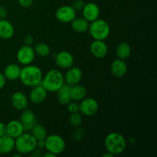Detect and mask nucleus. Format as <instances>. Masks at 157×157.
<instances>
[{
    "label": "nucleus",
    "mask_w": 157,
    "mask_h": 157,
    "mask_svg": "<svg viewBox=\"0 0 157 157\" xmlns=\"http://www.w3.org/2000/svg\"><path fill=\"white\" fill-rule=\"evenodd\" d=\"M43 74L41 68L38 66L28 64L21 69L19 79L24 85L33 87L41 84Z\"/></svg>",
    "instance_id": "nucleus-1"
},
{
    "label": "nucleus",
    "mask_w": 157,
    "mask_h": 157,
    "mask_svg": "<svg viewBox=\"0 0 157 157\" xmlns=\"http://www.w3.org/2000/svg\"><path fill=\"white\" fill-rule=\"evenodd\" d=\"M104 146L107 152L113 156L121 154L127 148V140L118 132H111L107 135L104 140Z\"/></svg>",
    "instance_id": "nucleus-2"
},
{
    "label": "nucleus",
    "mask_w": 157,
    "mask_h": 157,
    "mask_svg": "<svg viewBox=\"0 0 157 157\" xmlns=\"http://www.w3.org/2000/svg\"><path fill=\"white\" fill-rule=\"evenodd\" d=\"M64 84V75L58 69L48 71L43 77L41 83L48 92H56Z\"/></svg>",
    "instance_id": "nucleus-3"
},
{
    "label": "nucleus",
    "mask_w": 157,
    "mask_h": 157,
    "mask_svg": "<svg viewBox=\"0 0 157 157\" xmlns=\"http://www.w3.org/2000/svg\"><path fill=\"white\" fill-rule=\"evenodd\" d=\"M88 31L94 40L104 41L110 35V28L107 21L98 18L90 22Z\"/></svg>",
    "instance_id": "nucleus-4"
},
{
    "label": "nucleus",
    "mask_w": 157,
    "mask_h": 157,
    "mask_svg": "<svg viewBox=\"0 0 157 157\" xmlns=\"http://www.w3.org/2000/svg\"><path fill=\"white\" fill-rule=\"evenodd\" d=\"M37 140L32 133H23L15 139V149L18 153H31L37 147Z\"/></svg>",
    "instance_id": "nucleus-5"
},
{
    "label": "nucleus",
    "mask_w": 157,
    "mask_h": 157,
    "mask_svg": "<svg viewBox=\"0 0 157 157\" xmlns=\"http://www.w3.org/2000/svg\"><path fill=\"white\" fill-rule=\"evenodd\" d=\"M45 148L47 151L59 155L64 151L66 147L65 140L62 136L58 134H52L45 138Z\"/></svg>",
    "instance_id": "nucleus-6"
},
{
    "label": "nucleus",
    "mask_w": 157,
    "mask_h": 157,
    "mask_svg": "<svg viewBox=\"0 0 157 157\" xmlns=\"http://www.w3.org/2000/svg\"><path fill=\"white\" fill-rule=\"evenodd\" d=\"M80 110L81 114L84 116L92 117L96 114L99 109V104L98 101L92 98H85L81 101L79 104Z\"/></svg>",
    "instance_id": "nucleus-7"
},
{
    "label": "nucleus",
    "mask_w": 157,
    "mask_h": 157,
    "mask_svg": "<svg viewBox=\"0 0 157 157\" xmlns=\"http://www.w3.org/2000/svg\"><path fill=\"white\" fill-rule=\"evenodd\" d=\"M35 53L33 47L29 45L21 46L18 50L16 54V58L18 62L22 65H28L33 62L35 59Z\"/></svg>",
    "instance_id": "nucleus-8"
},
{
    "label": "nucleus",
    "mask_w": 157,
    "mask_h": 157,
    "mask_svg": "<svg viewBox=\"0 0 157 157\" xmlns=\"http://www.w3.org/2000/svg\"><path fill=\"white\" fill-rule=\"evenodd\" d=\"M77 12L71 6H63L55 12L56 18L62 23H69L76 17Z\"/></svg>",
    "instance_id": "nucleus-9"
},
{
    "label": "nucleus",
    "mask_w": 157,
    "mask_h": 157,
    "mask_svg": "<svg viewBox=\"0 0 157 157\" xmlns=\"http://www.w3.org/2000/svg\"><path fill=\"white\" fill-rule=\"evenodd\" d=\"M55 58L57 66L61 69L69 68L73 66L75 61L72 54L67 51H61L56 53Z\"/></svg>",
    "instance_id": "nucleus-10"
},
{
    "label": "nucleus",
    "mask_w": 157,
    "mask_h": 157,
    "mask_svg": "<svg viewBox=\"0 0 157 157\" xmlns=\"http://www.w3.org/2000/svg\"><path fill=\"white\" fill-rule=\"evenodd\" d=\"M82 77V71L79 67L71 66V67L67 68L65 75H64V83L70 86L75 85V84H78L81 82Z\"/></svg>",
    "instance_id": "nucleus-11"
},
{
    "label": "nucleus",
    "mask_w": 157,
    "mask_h": 157,
    "mask_svg": "<svg viewBox=\"0 0 157 157\" xmlns=\"http://www.w3.org/2000/svg\"><path fill=\"white\" fill-rule=\"evenodd\" d=\"M81 11H82L83 18H85L89 22L98 19L100 16V8L94 2H88L84 4Z\"/></svg>",
    "instance_id": "nucleus-12"
},
{
    "label": "nucleus",
    "mask_w": 157,
    "mask_h": 157,
    "mask_svg": "<svg viewBox=\"0 0 157 157\" xmlns=\"http://www.w3.org/2000/svg\"><path fill=\"white\" fill-rule=\"evenodd\" d=\"M19 121L22 124L25 131H29L37 124L36 116L32 110L26 108L22 110Z\"/></svg>",
    "instance_id": "nucleus-13"
},
{
    "label": "nucleus",
    "mask_w": 157,
    "mask_h": 157,
    "mask_svg": "<svg viewBox=\"0 0 157 157\" xmlns=\"http://www.w3.org/2000/svg\"><path fill=\"white\" fill-rule=\"evenodd\" d=\"M90 51L94 57L96 58H104L108 53V46L101 40H94L90 44Z\"/></svg>",
    "instance_id": "nucleus-14"
},
{
    "label": "nucleus",
    "mask_w": 157,
    "mask_h": 157,
    "mask_svg": "<svg viewBox=\"0 0 157 157\" xmlns=\"http://www.w3.org/2000/svg\"><path fill=\"white\" fill-rule=\"evenodd\" d=\"M11 103L15 110H24L29 106V98L25 94L21 91H16L11 97Z\"/></svg>",
    "instance_id": "nucleus-15"
},
{
    "label": "nucleus",
    "mask_w": 157,
    "mask_h": 157,
    "mask_svg": "<svg viewBox=\"0 0 157 157\" xmlns=\"http://www.w3.org/2000/svg\"><path fill=\"white\" fill-rule=\"evenodd\" d=\"M48 91L41 84L32 87L29 94V101L35 104H40L47 98Z\"/></svg>",
    "instance_id": "nucleus-16"
},
{
    "label": "nucleus",
    "mask_w": 157,
    "mask_h": 157,
    "mask_svg": "<svg viewBox=\"0 0 157 157\" xmlns=\"http://www.w3.org/2000/svg\"><path fill=\"white\" fill-rule=\"evenodd\" d=\"M110 71L112 75L116 78H123L125 76L127 72V63L124 60L120 58L115 59L110 64Z\"/></svg>",
    "instance_id": "nucleus-17"
},
{
    "label": "nucleus",
    "mask_w": 157,
    "mask_h": 157,
    "mask_svg": "<svg viewBox=\"0 0 157 157\" xmlns=\"http://www.w3.org/2000/svg\"><path fill=\"white\" fill-rule=\"evenodd\" d=\"M24 131L25 130L23 128L22 124L19 121L12 120L6 124V134L14 139L22 134Z\"/></svg>",
    "instance_id": "nucleus-18"
},
{
    "label": "nucleus",
    "mask_w": 157,
    "mask_h": 157,
    "mask_svg": "<svg viewBox=\"0 0 157 157\" xmlns=\"http://www.w3.org/2000/svg\"><path fill=\"white\" fill-rule=\"evenodd\" d=\"M71 86L64 83L58 90H57V97L59 104L62 105H67L71 101Z\"/></svg>",
    "instance_id": "nucleus-19"
},
{
    "label": "nucleus",
    "mask_w": 157,
    "mask_h": 157,
    "mask_svg": "<svg viewBox=\"0 0 157 157\" xmlns=\"http://www.w3.org/2000/svg\"><path fill=\"white\" fill-rule=\"evenodd\" d=\"M15 29L13 25L6 18L0 19V38L4 40L10 39L14 35Z\"/></svg>",
    "instance_id": "nucleus-20"
},
{
    "label": "nucleus",
    "mask_w": 157,
    "mask_h": 157,
    "mask_svg": "<svg viewBox=\"0 0 157 157\" xmlns=\"http://www.w3.org/2000/svg\"><path fill=\"white\" fill-rule=\"evenodd\" d=\"M15 149V139L7 134L0 136V154L10 153Z\"/></svg>",
    "instance_id": "nucleus-21"
},
{
    "label": "nucleus",
    "mask_w": 157,
    "mask_h": 157,
    "mask_svg": "<svg viewBox=\"0 0 157 157\" xmlns=\"http://www.w3.org/2000/svg\"><path fill=\"white\" fill-rule=\"evenodd\" d=\"M21 67L16 64H9L5 68L3 75L6 77V80L9 81H15L19 79L21 73Z\"/></svg>",
    "instance_id": "nucleus-22"
},
{
    "label": "nucleus",
    "mask_w": 157,
    "mask_h": 157,
    "mask_svg": "<svg viewBox=\"0 0 157 157\" xmlns=\"http://www.w3.org/2000/svg\"><path fill=\"white\" fill-rule=\"evenodd\" d=\"M71 29L78 33H83L88 31L90 22L83 17H75L71 21Z\"/></svg>",
    "instance_id": "nucleus-23"
},
{
    "label": "nucleus",
    "mask_w": 157,
    "mask_h": 157,
    "mask_svg": "<svg viewBox=\"0 0 157 157\" xmlns=\"http://www.w3.org/2000/svg\"><path fill=\"white\" fill-rule=\"evenodd\" d=\"M87 89L83 85L78 84L71 87V101H81L87 96Z\"/></svg>",
    "instance_id": "nucleus-24"
},
{
    "label": "nucleus",
    "mask_w": 157,
    "mask_h": 157,
    "mask_svg": "<svg viewBox=\"0 0 157 157\" xmlns=\"http://www.w3.org/2000/svg\"><path fill=\"white\" fill-rule=\"evenodd\" d=\"M131 46L127 42H121L116 48V55L118 58L126 60L131 55Z\"/></svg>",
    "instance_id": "nucleus-25"
},
{
    "label": "nucleus",
    "mask_w": 157,
    "mask_h": 157,
    "mask_svg": "<svg viewBox=\"0 0 157 157\" xmlns=\"http://www.w3.org/2000/svg\"><path fill=\"white\" fill-rule=\"evenodd\" d=\"M31 133L32 136L36 139V140H45L47 137L48 133L45 127L41 124H35L31 130Z\"/></svg>",
    "instance_id": "nucleus-26"
},
{
    "label": "nucleus",
    "mask_w": 157,
    "mask_h": 157,
    "mask_svg": "<svg viewBox=\"0 0 157 157\" xmlns=\"http://www.w3.org/2000/svg\"><path fill=\"white\" fill-rule=\"evenodd\" d=\"M35 55L40 57H46L50 55L51 49L50 47L45 43H37L33 48Z\"/></svg>",
    "instance_id": "nucleus-27"
},
{
    "label": "nucleus",
    "mask_w": 157,
    "mask_h": 157,
    "mask_svg": "<svg viewBox=\"0 0 157 157\" xmlns=\"http://www.w3.org/2000/svg\"><path fill=\"white\" fill-rule=\"evenodd\" d=\"M69 123L73 127H78L82 123V116L79 112H76V113H71L70 116L68 118Z\"/></svg>",
    "instance_id": "nucleus-28"
},
{
    "label": "nucleus",
    "mask_w": 157,
    "mask_h": 157,
    "mask_svg": "<svg viewBox=\"0 0 157 157\" xmlns=\"http://www.w3.org/2000/svg\"><path fill=\"white\" fill-rule=\"evenodd\" d=\"M84 135V130L82 127H76L75 131L73 132V134H72V137L75 140V141H81L83 139V136Z\"/></svg>",
    "instance_id": "nucleus-29"
},
{
    "label": "nucleus",
    "mask_w": 157,
    "mask_h": 157,
    "mask_svg": "<svg viewBox=\"0 0 157 157\" xmlns=\"http://www.w3.org/2000/svg\"><path fill=\"white\" fill-rule=\"evenodd\" d=\"M80 106L78 103L76 102H71V101L68 104H67V110L70 113H76V112H79Z\"/></svg>",
    "instance_id": "nucleus-30"
},
{
    "label": "nucleus",
    "mask_w": 157,
    "mask_h": 157,
    "mask_svg": "<svg viewBox=\"0 0 157 157\" xmlns=\"http://www.w3.org/2000/svg\"><path fill=\"white\" fill-rule=\"evenodd\" d=\"M84 4H85V3H84V0H75L73 2L72 7L74 8V9H75L76 12H78V11L82 10Z\"/></svg>",
    "instance_id": "nucleus-31"
},
{
    "label": "nucleus",
    "mask_w": 157,
    "mask_h": 157,
    "mask_svg": "<svg viewBox=\"0 0 157 157\" xmlns=\"http://www.w3.org/2000/svg\"><path fill=\"white\" fill-rule=\"evenodd\" d=\"M18 4L23 8L30 7L33 3V0H18Z\"/></svg>",
    "instance_id": "nucleus-32"
},
{
    "label": "nucleus",
    "mask_w": 157,
    "mask_h": 157,
    "mask_svg": "<svg viewBox=\"0 0 157 157\" xmlns=\"http://www.w3.org/2000/svg\"><path fill=\"white\" fill-rule=\"evenodd\" d=\"M24 42L26 45L32 46L34 43V37L31 35H27L24 38Z\"/></svg>",
    "instance_id": "nucleus-33"
},
{
    "label": "nucleus",
    "mask_w": 157,
    "mask_h": 157,
    "mask_svg": "<svg viewBox=\"0 0 157 157\" xmlns=\"http://www.w3.org/2000/svg\"><path fill=\"white\" fill-rule=\"evenodd\" d=\"M8 15L7 9L4 6H0V19L6 18Z\"/></svg>",
    "instance_id": "nucleus-34"
},
{
    "label": "nucleus",
    "mask_w": 157,
    "mask_h": 157,
    "mask_svg": "<svg viewBox=\"0 0 157 157\" xmlns=\"http://www.w3.org/2000/svg\"><path fill=\"white\" fill-rule=\"evenodd\" d=\"M6 84V78L4 76L3 73L0 72V89L3 88Z\"/></svg>",
    "instance_id": "nucleus-35"
},
{
    "label": "nucleus",
    "mask_w": 157,
    "mask_h": 157,
    "mask_svg": "<svg viewBox=\"0 0 157 157\" xmlns=\"http://www.w3.org/2000/svg\"><path fill=\"white\" fill-rule=\"evenodd\" d=\"M37 148L42 150V149L45 148V140H37Z\"/></svg>",
    "instance_id": "nucleus-36"
},
{
    "label": "nucleus",
    "mask_w": 157,
    "mask_h": 157,
    "mask_svg": "<svg viewBox=\"0 0 157 157\" xmlns=\"http://www.w3.org/2000/svg\"><path fill=\"white\" fill-rule=\"evenodd\" d=\"M6 134V124L0 122V136Z\"/></svg>",
    "instance_id": "nucleus-37"
},
{
    "label": "nucleus",
    "mask_w": 157,
    "mask_h": 157,
    "mask_svg": "<svg viewBox=\"0 0 157 157\" xmlns=\"http://www.w3.org/2000/svg\"><path fill=\"white\" fill-rule=\"evenodd\" d=\"M41 150H40V149H38V148H35V150H33V151L32 152V153H32V156H35V157H38V156H41Z\"/></svg>",
    "instance_id": "nucleus-38"
},
{
    "label": "nucleus",
    "mask_w": 157,
    "mask_h": 157,
    "mask_svg": "<svg viewBox=\"0 0 157 157\" xmlns=\"http://www.w3.org/2000/svg\"><path fill=\"white\" fill-rule=\"evenodd\" d=\"M43 156L44 157H56L57 156L55 154H54L53 153H51V152L47 151V153H44V154L43 155Z\"/></svg>",
    "instance_id": "nucleus-39"
},
{
    "label": "nucleus",
    "mask_w": 157,
    "mask_h": 157,
    "mask_svg": "<svg viewBox=\"0 0 157 157\" xmlns=\"http://www.w3.org/2000/svg\"><path fill=\"white\" fill-rule=\"evenodd\" d=\"M102 156H103V157H113V155L112 154V153H109V152H107V153H105V154H104Z\"/></svg>",
    "instance_id": "nucleus-40"
}]
</instances>
